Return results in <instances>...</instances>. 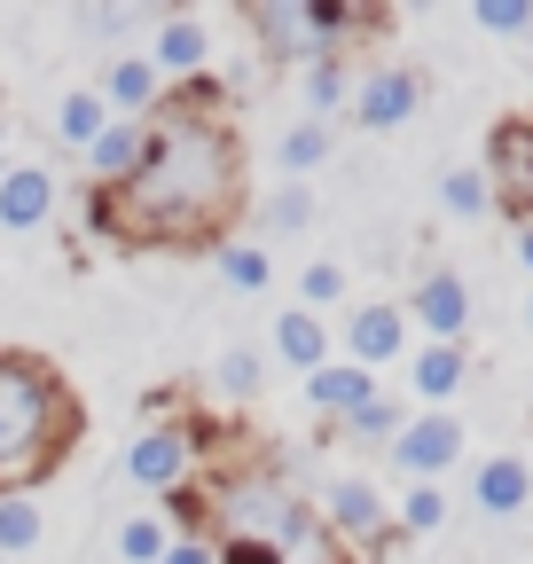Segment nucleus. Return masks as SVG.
Returning <instances> with one entry per match:
<instances>
[{
	"label": "nucleus",
	"instance_id": "obj_1",
	"mask_svg": "<svg viewBox=\"0 0 533 564\" xmlns=\"http://www.w3.org/2000/svg\"><path fill=\"white\" fill-rule=\"evenodd\" d=\"M236 212H243V141L228 126V87L220 79L165 87V102L150 110L142 165L118 188H87V228H102L126 251L228 243Z\"/></svg>",
	"mask_w": 533,
	"mask_h": 564
},
{
	"label": "nucleus",
	"instance_id": "obj_2",
	"mask_svg": "<svg viewBox=\"0 0 533 564\" xmlns=\"http://www.w3.org/2000/svg\"><path fill=\"white\" fill-rule=\"evenodd\" d=\"M79 440V400L47 361L0 352V494H24L47 478Z\"/></svg>",
	"mask_w": 533,
	"mask_h": 564
},
{
	"label": "nucleus",
	"instance_id": "obj_3",
	"mask_svg": "<svg viewBox=\"0 0 533 564\" xmlns=\"http://www.w3.org/2000/svg\"><path fill=\"white\" fill-rule=\"evenodd\" d=\"M220 533L213 541H259L275 564H346V549L322 533L314 502L275 470V463H243L213 486V510H205Z\"/></svg>",
	"mask_w": 533,
	"mask_h": 564
},
{
	"label": "nucleus",
	"instance_id": "obj_4",
	"mask_svg": "<svg viewBox=\"0 0 533 564\" xmlns=\"http://www.w3.org/2000/svg\"><path fill=\"white\" fill-rule=\"evenodd\" d=\"M205 423H181V415H165V423H142V432L126 440V478L142 486V494H188L196 486V463H205Z\"/></svg>",
	"mask_w": 533,
	"mask_h": 564
},
{
	"label": "nucleus",
	"instance_id": "obj_5",
	"mask_svg": "<svg viewBox=\"0 0 533 564\" xmlns=\"http://www.w3.org/2000/svg\"><path fill=\"white\" fill-rule=\"evenodd\" d=\"M314 518H322V533L338 541L346 556H353V549L377 556V549L392 541V510H384V494H377L369 478H329V486L314 494Z\"/></svg>",
	"mask_w": 533,
	"mask_h": 564
},
{
	"label": "nucleus",
	"instance_id": "obj_6",
	"mask_svg": "<svg viewBox=\"0 0 533 564\" xmlns=\"http://www.w3.org/2000/svg\"><path fill=\"white\" fill-rule=\"evenodd\" d=\"M165 87H188V79H205V63H213V24L205 17H188V9H173V17H157V32H150V55H142Z\"/></svg>",
	"mask_w": 533,
	"mask_h": 564
},
{
	"label": "nucleus",
	"instance_id": "obj_7",
	"mask_svg": "<svg viewBox=\"0 0 533 564\" xmlns=\"http://www.w3.org/2000/svg\"><path fill=\"white\" fill-rule=\"evenodd\" d=\"M487 188L518 212V220H533V126L525 118L494 126V141H487Z\"/></svg>",
	"mask_w": 533,
	"mask_h": 564
},
{
	"label": "nucleus",
	"instance_id": "obj_8",
	"mask_svg": "<svg viewBox=\"0 0 533 564\" xmlns=\"http://www.w3.org/2000/svg\"><path fill=\"white\" fill-rule=\"evenodd\" d=\"M416 102H424V79H416L409 63H377L369 79L353 87V118H361V126H377V133L409 126V118H416Z\"/></svg>",
	"mask_w": 533,
	"mask_h": 564
},
{
	"label": "nucleus",
	"instance_id": "obj_9",
	"mask_svg": "<svg viewBox=\"0 0 533 564\" xmlns=\"http://www.w3.org/2000/svg\"><path fill=\"white\" fill-rule=\"evenodd\" d=\"M455 455H463V423L455 415H416V423H400V440H392V463L416 486H439V470Z\"/></svg>",
	"mask_w": 533,
	"mask_h": 564
},
{
	"label": "nucleus",
	"instance_id": "obj_10",
	"mask_svg": "<svg viewBox=\"0 0 533 564\" xmlns=\"http://www.w3.org/2000/svg\"><path fill=\"white\" fill-rule=\"evenodd\" d=\"M251 32L266 63H322V40L306 24V0H251Z\"/></svg>",
	"mask_w": 533,
	"mask_h": 564
},
{
	"label": "nucleus",
	"instance_id": "obj_11",
	"mask_svg": "<svg viewBox=\"0 0 533 564\" xmlns=\"http://www.w3.org/2000/svg\"><path fill=\"white\" fill-rule=\"evenodd\" d=\"M400 345H409V314L400 306H353L346 314V361L353 369H384V361H400Z\"/></svg>",
	"mask_w": 533,
	"mask_h": 564
},
{
	"label": "nucleus",
	"instance_id": "obj_12",
	"mask_svg": "<svg viewBox=\"0 0 533 564\" xmlns=\"http://www.w3.org/2000/svg\"><path fill=\"white\" fill-rule=\"evenodd\" d=\"M55 173L47 165H9L0 173V228H17V236H32V228H47L55 220Z\"/></svg>",
	"mask_w": 533,
	"mask_h": 564
},
{
	"label": "nucleus",
	"instance_id": "obj_13",
	"mask_svg": "<svg viewBox=\"0 0 533 564\" xmlns=\"http://www.w3.org/2000/svg\"><path fill=\"white\" fill-rule=\"evenodd\" d=\"M409 314L432 329V345H455L463 329H471V282L447 274V267H432V274L416 282V306H409Z\"/></svg>",
	"mask_w": 533,
	"mask_h": 564
},
{
	"label": "nucleus",
	"instance_id": "obj_14",
	"mask_svg": "<svg viewBox=\"0 0 533 564\" xmlns=\"http://www.w3.org/2000/svg\"><path fill=\"white\" fill-rule=\"evenodd\" d=\"M95 95H102L110 118H150V110L165 102V79H157L142 55H118V63L102 70V87H95Z\"/></svg>",
	"mask_w": 533,
	"mask_h": 564
},
{
	"label": "nucleus",
	"instance_id": "obj_15",
	"mask_svg": "<svg viewBox=\"0 0 533 564\" xmlns=\"http://www.w3.org/2000/svg\"><path fill=\"white\" fill-rule=\"evenodd\" d=\"M142 141H150V118H110V126L95 133V150H87L95 188H118L133 165H142Z\"/></svg>",
	"mask_w": 533,
	"mask_h": 564
},
{
	"label": "nucleus",
	"instance_id": "obj_16",
	"mask_svg": "<svg viewBox=\"0 0 533 564\" xmlns=\"http://www.w3.org/2000/svg\"><path fill=\"white\" fill-rule=\"evenodd\" d=\"M306 400H314L329 423H346L353 408H369V400H377V377H369V369H353V361H322V369L306 377Z\"/></svg>",
	"mask_w": 533,
	"mask_h": 564
},
{
	"label": "nucleus",
	"instance_id": "obj_17",
	"mask_svg": "<svg viewBox=\"0 0 533 564\" xmlns=\"http://www.w3.org/2000/svg\"><path fill=\"white\" fill-rule=\"evenodd\" d=\"M525 494H533V470H525L518 455H487V463H479V510H487V518H518Z\"/></svg>",
	"mask_w": 533,
	"mask_h": 564
},
{
	"label": "nucleus",
	"instance_id": "obj_18",
	"mask_svg": "<svg viewBox=\"0 0 533 564\" xmlns=\"http://www.w3.org/2000/svg\"><path fill=\"white\" fill-rule=\"evenodd\" d=\"M275 352H283V361L291 369H322L329 361V329H322V314H306V306H291V314H275Z\"/></svg>",
	"mask_w": 533,
	"mask_h": 564
},
{
	"label": "nucleus",
	"instance_id": "obj_19",
	"mask_svg": "<svg viewBox=\"0 0 533 564\" xmlns=\"http://www.w3.org/2000/svg\"><path fill=\"white\" fill-rule=\"evenodd\" d=\"M102 126H110V110H102V95H95V87H72V95L55 102V141H63V150H79V158H87Z\"/></svg>",
	"mask_w": 533,
	"mask_h": 564
},
{
	"label": "nucleus",
	"instance_id": "obj_20",
	"mask_svg": "<svg viewBox=\"0 0 533 564\" xmlns=\"http://www.w3.org/2000/svg\"><path fill=\"white\" fill-rule=\"evenodd\" d=\"M213 267H220V282L228 291H266V282H275V259H266L259 243H213Z\"/></svg>",
	"mask_w": 533,
	"mask_h": 564
},
{
	"label": "nucleus",
	"instance_id": "obj_21",
	"mask_svg": "<svg viewBox=\"0 0 533 564\" xmlns=\"http://www.w3.org/2000/svg\"><path fill=\"white\" fill-rule=\"evenodd\" d=\"M40 533H47V518H40V502H32V494H0V556H24V549H40Z\"/></svg>",
	"mask_w": 533,
	"mask_h": 564
},
{
	"label": "nucleus",
	"instance_id": "obj_22",
	"mask_svg": "<svg viewBox=\"0 0 533 564\" xmlns=\"http://www.w3.org/2000/svg\"><path fill=\"white\" fill-rule=\"evenodd\" d=\"M463 377H471L463 345H424V352H416V392H424V400H447Z\"/></svg>",
	"mask_w": 533,
	"mask_h": 564
},
{
	"label": "nucleus",
	"instance_id": "obj_23",
	"mask_svg": "<svg viewBox=\"0 0 533 564\" xmlns=\"http://www.w3.org/2000/svg\"><path fill=\"white\" fill-rule=\"evenodd\" d=\"M400 423H409V415H400V400L377 392L369 408H353V415L338 423V432H346V440H369V447H392V440H400Z\"/></svg>",
	"mask_w": 533,
	"mask_h": 564
},
{
	"label": "nucleus",
	"instance_id": "obj_24",
	"mask_svg": "<svg viewBox=\"0 0 533 564\" xmlns=\"http://www.w3.org/2000/svg\"><path fill=\"white\" fill-rule=\"evenodd\" d=\"M439 525H447V494L439 486H409V494H400L392 533H439Z\"/></svg>",
	"mask_w": 533,
	"mask_h": 564
},
{
	"label": "nucleus",
	"instance_id": "obj_25",
	"mask_svg": "<svg viewBox=\"0 0 533 564\" xmlns=\"http://www.w3.org/2000/svg\"><path fill=\"white\" fill-rule=\"evenodd\" d=\"M353 95V79H346V63L338 55H322V63H306V102H314V126L329 118V110H338Z\"/></svg>",
	"mask_w": 533,
	"mask_h": 564
},
{
	"label": "nucleus",
	"instance_id": "obj_26",
	"mask_svg": "<svg viewBox=\"0 0 533 564\" xmlns=\"http://www.w3.org/2000/svg\"><path fill=\"white\" fill-rule=\"evenodd\" d=\"M439 204L455 212V220H487V212H494V188H487V173H447V181H439Z\"/></svg>",
	"mask_w": 533,
	"mask_h": 564
},
{
	"label": "nucleus",
	"instance_id": "obj_27",
	"mask_svg": "<svg viewBox=\"0 0 533 564\" xmlns=\"http://www.w3.org/2000/svg\"><path fill=\"white\" fill-rule=\"evenodd\" d=\"M275 158H283V173H314V165L329 158V126H314V118L291 126V133L275 141Z\"/></svg>",
	"mask_w": 533,
	"mask_h": 564
},
{
	"label": "nucleus",
	"instance_id": "obj_28",
	"mask_svg": "<svg viewBox=\"0 0 533 564\" xmlns=\"http://www.w3.org/2000/svg\"><path fill=\"white\" fill-rule=\"evenodd\" d=\"M259 220L275 228V236H298V228L314 220V188H298V181H291V188H275V196L259 204Z\"/></svg>",
	"mask_w": 533,
	"mask_h": 564
},
{
	"label": "nucleus",
	"instance_id": "obj_29",
	"mask_svg": "<svg viewBox=\"0 0 533 564\" xmlns=\"http://www.w3.org/2000/svg\"><path fill=\"white\" fill-rule=\"evenodd\" d=\"M165 541H173L165 518H126V525H118V556H126V564H157Z\"/></svg>",
	"mask_w": 533,
	"mask_h": 564
},
{
	"label": "nucleus",
	"instance_id": "obj_30",
	"mask_svg": "<svg viewBox=\"0 0 533 564\" xmlns=\"http://www.w3.org/2000/svg\"><path fill=\"white\" fill-rule=\"evenodd\" d=\"M213 384H220L228 400H251V392H259V352H251V345H228L220 369H213Z\"/></svg>",
	"mask_w": 533,
	"mask_h": 564
},
{
	"label": "nucleus",
	"instance_id": "obj_31",
	"mask_svg": "<svg viewBox=\"0 0 533 564\" xmlns=\"http://www.w3.org/2000/svg\"><path fill=\"white\" fill-rule=\"evenodd\" d=\"M298 299H306V314H314V306H338V299H346V267H338V259H314V267L298 274Z\"/></svg>",
	"mask_w": 533,
	"mask_h": 564
},
{
	"label": "nucleus",
	"instance_id": "obj_32",
	"mask_svg": "<svg viewBox=\"0 0 533 564\" xmlns=\"http://www.w3.org/2000/svg\"><path fill=\"white\" fill-rule=\"evenodd\" d=\"M479 32H502V40H518V32H533V0H479Z\"/></svg>",
	"mask_w": 533,
	"mask_h": 564
},
{
	"label": "nucleus",
	"instance_id": "obj_33",
	"mask_svg": "<svg viewBox=\"0 0 533 564\" xmlns=\"http://www.w3.org/2000/svg\"><path fill=\"white\" fill-rule=\"evenodd\" d=\"M133 24H142V9H126V0H110V9H79V32H95V40H118Z\"/></svg>",
	"mask_w": 533,
	"mask_h": 564
},
{
	"label": "nucleus",
	"instance_id": "obj_34",
	"mask_svg": "<svg viewBox=\"0 0 533 564\" xmlns=\"http://www.w3.org/2000/svg\"><path fill=\"white\" fill-rule=\"evenodd\" d=\"M157 564H220V541L213 533H173Z\"/></svg>",
	"mask_w": 533,
	"mask_h": 564
},
{
	"label": "nucleus",
	"instance_id": "obj_35",
	"mask_svg": "<svg viewBox=\"0 0 533 564\" xmlns=\"http://www.w3.org/2000/svg\"><path fill=\"white\" fill-rule=\"evenodd\" d=\"M220 564H275L259 541H220Z\"/></svg>",
	"mask_w": 533,
	"mask_h": 564
},
{
	"label": "nucleus",
	"instance_id": "obj_36",
	"mask_svg": "<svg viewBox=\"0 0 533 564\" xmlns=\"http://www.w3.org/2000/svg\"><path fill=\"white\" fill-rule=\"evenodd\" d=\"M518 259L533 267V220H518Z\"/></svg>",
	"mask_w": 533,
	"mask_h": 564
},
{
	"label": "nucleus",
	"instance_id": "obj_37",
	"mask_svg": "<svg viewBox=\"0 0 533 564\" xmlns=\"http://www.w3.org/2000/svg\"><path fill=\"white\" fill-rule=\"evenodd\" d=\"M0 173H9V165H0Z\"/></svg>",
	"mask_w": 533,
	"mask_h": 564
},
{
	"label": "nucleus",
	"instance_id": "obj_38",
	"mask_svg": "<svg viewBox=\"0 0 533 564\" xmlns=\"http://www.w3.org/2000/svg\"><path fill=\"white\" fill-rule=\"evenodd\" d=\"M0 564H9V556H0Z\"/></svg>",
	"mask_w": 533,
	"mask_h": 564
},
{
	"label": "nucleus",
	"instance_id": "obj_39",
	"mask_svg": "<svg viewBox=\"0 0 533 564\" xmlns=\"http://www.w3.org/2000/svg\"><path fill=\"white\" fill-rule=\"evenodd\" d=\"M0 133H9V126H0Z\"/></svg>",
	"mask_w": 533,
	"mask_h": 564
},
{
	"label": "nucleus",
	"instance_id": "obj_40",
	"mask_svg": "<svg viewBox=\"0 0 533 564\" xmlns=\"http://www.w3.org/2000/svg\"><path fill=\"white\" fill-rule=\"evenodd\" d=\"M525 314H533V306H525Z\"/></svg>",
	"mask_w": 533,
	"mask_h": 564
}]
</instances>
